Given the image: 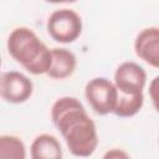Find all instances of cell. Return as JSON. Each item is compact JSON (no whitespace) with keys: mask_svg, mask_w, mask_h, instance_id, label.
Masks as SVG:
<instances>
[{"mask_svg":"<svg viewBox=\"0 0 159 159\" xmlns=\"http://www.w3.org/2000/svg\"><path fill=\"white\" fill-rule=\"evenodd\" d=\"M51 119L73 155L86 158L94 153L98 145L96 124L77 98H58L52 104Z\"/></svg>","mask_w":159,"mask_h":159,"instance_id":"6da1fadb","label":"cell"},{"mask_svg":"<svg viewBox=\"0 0 159 159\" xmlns=\"http://www.w3.org/2000/svg\"><path fill=\"white\" fill-rule=\"evenodd\" d=\"M47 32L57 42H73L82 32V19L72 9L55 10L47 19Z\"/></svg>","mask_w":159,"mask_h":159,"instance_id":"3957f363","label":"cell"},{"mask_svg":"<svg viewBox=\"0 0 159 159\" xmlns=\"http://www.w3.org/2000/svg\"><path fill=\"white\" fill-rule=\"evenodd\" d=\"M51 55L52 62L50 71L47 72L48 77L55 80H63L75 72L77 58L72 51L62 47H55L51 50Z\"/></svg>","mask_w":159,"mask_h":159,"instance_id":"ba28073f","label":"cell"},{"mask_svg":"<svg viewBox=\"0 0 159 159\" xmlns=\"http://www.w3.org/2000/svg\"><path fill=\"white\" fill-rule=\"evenodd\" d=\"M102 159H130L128 153L120 148H112L104 153Z\"/></svg>","mask_w":159,"mask_h":159,"instance_id":"4fadbf2b","label":"cell"},{"mask_svg":"<svg viewBox=\"0 0 159 159\" xmlns=\"http://www.w3.org/2000/svg\"><path fill=\"white\" fill-rule=\"evenodd\" d=\"M135 55L149 66L159 68V27L143 29L134 41Z\"/></svg>","mask_w":159,"mask_h":159,"instance_id":"52a82bcc","label":"cell"},{"mask_svg":"<svg viewBox=\"0 0 159 159\" xmlns=\"http://www.w3.org/2000/svg\"><path fill=\"white\" fill-rule=\"evenodd\" d=\"M84 96L97 114L106 116L114 112L118 99V91L114 83L108 78L96 77L89 80L84 87Z\"/></svg>","mask_w":159,"mask_h":159,"instance_id":"277c9868","label":"cell"},{"mask_svg":"<svg viewBox=\"0 0 159 159\" xmlns=\"http://www.w3.org/2000/svg\"><path fill=\"white\" fill-rule=\"evenodd\" d=\"M149 96L154 108L159 113V75L155 76L149 84Z\"/></svg>","mask_w":159,"mask_h":159,"instance_id":"7c38bea8","label":"cell"},{"mask_svg":"<svg viewBox=\"0 0 159 159\" xmlns=\"http://www.w3.org/2000/svg\"><path fill=\"white\" fill-rule=\"evenodd\" d=\"M147 82V73L142 66L128 61L120 63L114 72V86L120 94L139 96Z\"/></svg>","mask_w":159,"mask_h":159,"instance_id":"5b68a950","label":"cell"},{"mask_svg":"<svg viewBox=\"0 0 159 159\" xmlns=\"http://www.w3.org/2000/svg\"><path fill=\"white\" fill-rule=\"evenodd\" d=\"M144 103V96H125L118 93L117 106L114 108V114L120 118H128L135 116L143 107Z\"/></svg>","mask_w":159,"mask_h":159,"instance_id":"8fae6325","label":"cell"},{"mask_svg":"<svg viewBox=\"0 0 159 159\" xmlns=\"http://www.w3.org/2000/svg\"><path fill=\"white\" fill-rule=\"evenodd\" d=\"M34 91V84L29 77L17 71H7L1 76L0 94L9 103L19 104L26 102Z\"/></svg>","mask_w":159,"mask_h":159,"instance_id":"8992f818","label":"cell"},{"mask_svg":"<svg viewBox=\"0 0 159 159\" xmlns=\"http://www.w3.org/2000/svg\"><path fill=\"white\" fill-rule=\"evenodd\" d=\"M0 159H26L24 142L16 135H1Z\"/></svg>","mask_w":159,"mask_h":159,"instance_id":"30bf717a","label":"cell"},{"mask_svg":"<svg viewBox=\"0 0 159 159\" xmlns=\"http://www.w3.org/2000/svg\"><path fill=\"white\" fill-rule=\"evenodd\" d=\"M7 51L31 75H43L50 71L51 50L29 27L14 29L7 37Z\"/></svg>","mask_w":159,"mask_h":159,"instance_id":"7a4b0ae2","label":"cell"},{"mask_svg":"<svg viewBox=\"0 0 159 159\" xmlns=\"http://www.w3.org/2000/svg\"><path fill=\"white\" fill-rule=\"evenodd\" d=\"M30 155L31 159H62V148L56 137L40 134L31 144Z\"/></svg>","mask_w":159,"mask_h":159,"instance_id":"9c48e42d","label":"cell"}]
</instances>
